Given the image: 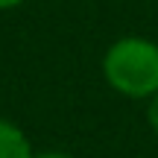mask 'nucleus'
<instances>
[{
  "instance_id": "obj_1",
  "label": "nucleus",
  "mask_w": 158,
  "mask_h": 158,
  "mask_svg": "<svg viewBox=\"0 0 158 158\" xmlns=\"http://www.w3.org/2000/svg\"><path fill=\"white\" fill-rule=\"evenodd\" d=\"M102 76L117 94L149 100L158 91V41L143 35L117 38L102 56Z\"/></svg>"
},
{
  "instance_id": "obj_2",
  "label": "nucleus",
  "mask_w": 158,
  "mask_h": 158,
  "mask_svg": "<svg viewBox=\"0 0 158 158\" xmlns=\"http://www.w3.org/2000/svg\"><path fill=\"white\" fill-rule=\"evenodd\" d=\"M0 158H35L27 132L6 117H0Z\"/></svg>"
},
{
  "instance_id": "obj_3",
  "label": "nucleus",
  "mask_w": 158,
  "mask_h": 158,
  "mask_svg": "<svg viewBox=\"0 0 158 158\" xmlns=\"http://www.w3.org/2000/svg\"><path fill=\"white\" fill-rule=\"evenodd\" d=\"M147 123H149V129L158 135V91L147 100Z\"/></svg>"
},
{
  "instance_id": "obj_4",
  "label": "nucleus",
  "mask_w": 158,
  "mask_h": 158,
  "mask_svg": "<svg viewBox=\"0 0 158 158\" xmlns=\"http://www.w3.org/2000/svg\"><path fill=\"white\" fill-rule=\"evenodd\" d=\"M35 158H73V155L59 152V149H50V152H35Z\"/></svg>"
},
{
  "instance_id": "obj_5",
  "label": "nucleus",
  "mask_w": 158,
  "mask_h": 158,
  "mask_svg": "<svg viewBox=\"0 0 158 158\" xmlns=\"http://www.w3.org/2000/svg\"><path fill=\"white\" fill-rule=\"evenodd\" d=\"M23 0H0V12H6V9H15V6H21Z\"/></svg>"
}]
</instances>
